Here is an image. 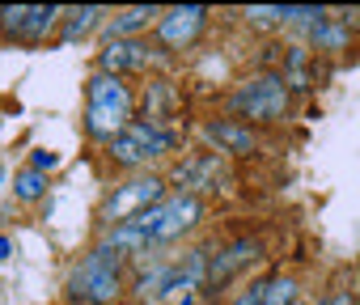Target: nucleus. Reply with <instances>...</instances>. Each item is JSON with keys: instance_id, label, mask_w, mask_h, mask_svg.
<instances>
[{"instance_id": "6ab92c4d", "label": "nucleus", "mask_w": 360, "mask_h": 305, "mask_svg": "<svg viewBox=\"0 0 360 305\" xmlns=\"http://www.w3.org/2000/svg\"><path fill=\"white\" fill-rule=\"evenodd\" d=\"M292 297H297V284L292 280H267L263 305H292Z\"/></svg>"}, {"instance_id": "6e6552de", "label": "nucleus", "mask_w": 360, "mask_h": 305, "mask_svg": "<svg viewBox=\"0 0 360 305\" xmlns=\"http://www.w3.org/2000/svg\"><path fill=\"white\" fill-rule=\"evenodd\" d=\"M225 179L221 162L212 157V152H204V157H187L174 166V183L187 187V195H200V191H217V183Z\"/></svg>"}, {"instance_id": "5701e85b", "label": "nucleus", "mask_w": 360, "mask_h": 305, "mask_svg": "<svg viewBox=\"0 0 360 305\" xmlns=\"http://www.w3.org/2000/svg\"><path fill=\"white\" fill-rule=\"evenodd\" d=\"M13 254V238H5V233H0V263H5Z\"/></svg>"}, {"instance_id": "f03ea898", "label": "nucleus", "mask_w": 360, "mask_h": 305, "mask_svg": "<svg viewBox=\"0 0 360 305\" xmlns=\"http://www.w3.org/2000/svg\"><path fill=\"white\" fill-rule=\"evenodd\" d=\"M68 288H72V297H81L89 305H110L119 297V254H110L106 246H94L77 263Z\"/></svg>"}, {"instance_id": "2eb2a0df", "label": "nucleus", "mask_w": 360, "mask_h": 305, "mask_svg": "<svg viewBox=\"0 0 360 305\" xmlns=\"http://www.w3.org/2000/svg\"><path fill=\"white\" fill-rule=\"evenodd\" d=\"M110 152H115V162H119V166H144V162H148V152H144L127 131H119V136L110 140Z\"/></svg>"}, {"instance_id": "aec40b11", "label": "nucleus", "mask_w": 360, "mask_h": 305, "mask_svg": "<svg viewBox=\"0 0 360 305\" xmlns=\"http://www.w3.org/2000/svg\"><path fill=\"white\" fill-rule=\"evenodd\" d=\"M246 18H250V26H276L280 22V5H271V9H246Z\"/></svg>"}, {"instance_id": "9b49d317", "label": "nucleus", "mask_w": 360, "mask_h": 305, "mask_svg": "<svg viewBox=\"0 0 360 305\" xmlns=\"http://www.w3.org/2000/svg\"><path fill=\"white\" fill-rule=\"evenodd\" d=\"M259 259V242H233V246H225L217 259H208V288H217V284H225L233 271H242L246 263H255Z\"/></svg>"}, {"instance_id": "7ed1b4c3", "label": "nucleus", "mask_w": 360, "mask_h": 305, "mask_svg": "<svg viewBox=\"0 0 360 305\" xmlns=\"http://www.w3.org/2000/svg\"><path fill=\"white\" fill-rule=\"evenodd\" d=\"M233 110H238L242 119L276 123V119L288 110V85H284V77L267 72V77H255V81H246V85L233 93Z\"/></svg>"}, {"instance_id": "393cba45", "label": "nucleus", "mask_w": 360, "mask_h": 305, "mask_svg": "<svg viewBox=\"0 0 360 305\" xmlns=\"http://www.w3.org/2000/svg\"><path fill=\"white\" fill-rule=\"evenodd\" d=\"M0 18H5V9H0Z\"/></svg>"}, {"instance_id": "b1692460", "label": "nucleus", "mask_w": 360, "mask_h": 305, "mask_svg": "<svg viewBox=\"0 0 360 305\" xmlns=\"http://www.w3.org/2000/svg\"><path fill=\"white\" fill-rule=\"evenodd\" d=\"M335 305H352V301H347V297H335Z\"/></svg>"}, {"instance_id": "1a4fd4ad", "label": "nucleus", "mask_w": 360, "mask_h": 305, "mask_svg": "<svg viewBox=\"0 0 360 305\" xmlns=\"http://www.w3.org/2000/svg\"><path fill=\"white\" fill-rule=\"evenodd\" d=\"M144 60H148V51H144V43L140 39H110L102 51H98V72H110V77H123V72H136V68H144Z\"/></svg>"}, {"instance_id": "39448f33", "label": "nucleus", "mask_w": 360, "mask_h": 305, "mask_svg": "<svg viewBox=\"0 0 360 305\" xmlns=\"http://www.w3.org/2000/svg\"><path fill=\"white\" fill-rule=\"evenodd\" d=\"M204 216V200L200 195H187V191H178L169 200H161V225L153 233V242H174V238H183L187 229H195Z\"/></svg>"}, {"instance_id": "9d476101", "label": "nucleus", "mask_w": 360, "mask_h": 305, "mask_svg": "<svg viewBox=\"0 0 360 305\" xmlns=\"http://www.w3.org/2000/svg\"><path fill=\"white\" fill-rule=\"evenodd\" d=\"M204 136H208L221 152H238V157H242V152H255V148H259L255 131H250L242 119H217V123L204 127Z\"/></svg>"}, {"instance_id": "f257e3e1", "label": "nucleus", "mask_w": 360, "mask_h": 305, "mask_svg": "<svg viewBox=\"0 0 360 305\" xmlns=\"http://www.w3.org/2000/svg\"><path fill=\"white\" fill-rule=\"evenodd\" d=\"M127 110H131L127 85L110 72H94L85 85V131L98 140H115L127 127Z\"/></svg>"}, {"instance_id": "423d86ee", "label": "nucleus", "mask_w": 360, "mask_h": 305, "mask_svg": "<svg viewBox=\"0 0 360 305\" xmlns=\"http://www.w3.org/2000/svg\"><path fill=\"white\" fill-rule=\"evenodd\" d=\"M56 22H60L56 5H18V9H5V30L13 39H22V43H43Z\"/></svg>"}, {"instance_id": "412c9836", "label": "nucleus", "mask_w": 360, "mask_h": 305, "mask_svg": "<svg viewBox=\"0 0 360 305\" xmlns=\"http://www.w3.org/2000/svg\"><path fill=\"white\" fill-rule=\"evenodd\" d=\"M263 297H267V280H263V284H250L233 305H263Z\"/></svg>"}, {"instance_id": "ddd939ff", "label": "nucleus", "mask_w": 360, "mask_h": 305, "mask_svg": "<svg viewBox=\"0 0 360 305\" xmlns=\"http://www.w3.org/2000/svg\"><path fill=\"white\" fill-rule=\"evenodd\" d=\"M98 18H102V9H94V5H85V9H72V13H68V22H64V43H77V39H85V34L98 26Z\"/></svg>"}, {"instance_id": "0eeeda50", "label": "nucleus", "mask_w": 360, "mask_h": 305, "mask_svg": "<svg viewBox=\"0 0 360 305\" xmlns=\"http://www.w3.org/2000/svg\"><path fill=\"white\" fill-rule=\"evenodd\" d=\"M204 22H208V9H204V5L169 9V13H161V22H157V39H161L165 47H187V43H195V34L204 30Z\"/></svg>"}, {"instance_id": "f8f14e48", "label": "nucleus", "mask_w": 360, "mask_h": 305, "mask_svg": "<svg viewBox=\"0 0 360 305\" xmlns=\"http://www.w3.org/2000/svg\"><path fill=\"white\" fill-rule=\"evenodd\" d=\"M123 131H127V136H131V140H136V144H140V148L148 152V157H161V152H165V148L174 144V136H169L165 127H157L153 119H131V123H127Z\"/></svg>"}, {"instance_id": "4be33fe9", "label": "nucleus", "mask_w": 360, "mask_h": 305, "mask_svg": "<svg viewBox=\"0 0 360 305\" xmlns=\"http://www.w3.org/2000/svg\"><path fill=\"white\" fill-rule=\"evenodd\" d=\"M56 162H60V157H56V152H47V148H39V152H34V157H30V170H39V174H43V170H51Z\"/></svg>"}, {"instance_id": "a211bd4d", "label": "nucleus", "mask_w": 360, "mask_h": 305, "mask_svg": "<svg viewBox=\"0 0 360 305\" xmlns=\"http://www.w3.org/2000/svg\"><path fill=\"white\" fill-rule=\"evenodd\" d=\"M326 13L322 9H314V5H280V22H301V26H314V22H322Z\"/></svg>"}, {"instance_id": "f3484780", "label": "nucleus", "mask_w": 360, "mask_h": 305, "mask_svg": "<svg viewBox=\"0 0 360 305\" xmlns=\"http://www.w3.org/2000/svg\"><path fill=\"white\" fill-rule=\"evenodd\" d=\"M13 191H18V200H39V195L47 191V179H43L39 170H22V174L13 179Z\"/></svg>"}, {"instance_id": "4468645a", "label": "nucleus", "mask_w": 360, "mask_h": 305, "mask_svg": "<svg viewBox=\"0 0 360 305\" xmlns=\"http://www.w3.org/2000/svg\"><path fill=\"white\" fill-rule=\"evenodd\" d=\"M309 39H314V47H318V51H339V47L347 43V34H343V26H335L330 18H322V22H314V26H309Z\"/></svg>"}, {"instance_id": "dca6fc26", "label": "nucleus", "mask_w": 360, "mask_h": 305, "mask_svg": "<svg viewBox=\"0 0 360 305\" xmlns=\"http://www.w3.org/2000/svg\"><path fill=\"white\" fill-rule=\"evenodd\" d=\"M148 18H157V13L153 9H127V13H119L115 26H110V39H131L140 26H148Z\"/></svg>"}, {"instance_id": "20e7f679", "label": "nucleus", "mask_w": 360, "mask_h": 305, "mask_svg": "<svg viewBox=\"0 0 360 305\" xmlns=\"http://www.w3.org/2000/svg\"><path fill=\"white\" fill-rule=\"evenodd\" d=\"M161 195H165V183H161V179H153V174L131 179V183H123V187L102 204V221H106V225H123V221L140 216L144 208L161 204Z\"/></svg>"}]
</instances>
